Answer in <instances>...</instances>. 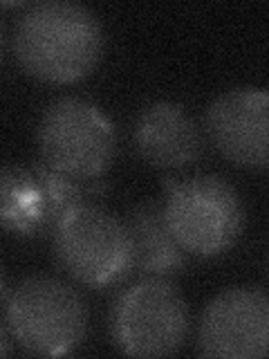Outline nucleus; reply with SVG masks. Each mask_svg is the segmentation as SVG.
<instances>
[{"label": "nucleus", "instance_id": "nucleus-10", "mask_svg": "<svg viewBox=\"0 0 269 359\" xmlns=\"http://www.w3.org/2000/svg\"><path fill=\"white\" fill-rule=\"evenodd\" d=\"M134 146L153 166L182 168L198 160L205 140L195 119L182 106L155 101L134 121Z\"/></svg>", "mask_w": 269, "mask_h": 359}, {"label": "nucleus", "instance_id": "nucleus-2", "mask_svg": "<svg viewBox=\"0 0 269 359\" xmlns=\"http://www.w3.org/2000/svg\"><path fill=\"white\" fill-rule=\"evenodd\" d=\"M7 323L27 353L61 357L85 339L88 308L81 294L65 280L29 276L9 292Z\"/></svg>", "mask_w": 269, "mask_h": 359}, {"label": "nucleus", "instance_id": "nucleus-9", "mask_svg": "<svg viewBox=\"0 0 269 359\" xmlns=\"http://www.w3.org/2000/svg\"><path fill=\"white\" fill-rule=\"evenodd\" d=\"M269 95L263 88L222 93L207 110V130L216 149L238 166H267Z\"/></svg>", "mask_w": 269, "mask_h": 359}, {"label": "nucleus", "instance_id": "nucleus-6", "mask_svg": "<svg viewBox=\"0 0 269 359\" xmlns=\"http://www.w3.org/2000/svg\"><path fill=\"white\" fill-rule=\"evenodd\" d=\"M112 341L130 357H166L188 334V306L168 278H144L112 310Z\"/></svg>", "mask_w": 269, "mask_h": 359}, {"label": "nucleus", "instance_id": "nucleus-5", "mask_svg": "<svg viewBox=\"0 0 269 359\" xmlns=\"http://www.w3.org/2000/svg\"><path fill=\"white\" fill-rule=\"evenodd\" d=\"M54 254L72 278L90 287L119 283L132 274L126 222L92 202L67 211L54 227Z\"/></svg>", "mask_w": 269, "mask_h": 359}, {"label": "nucleus", "instance_id": "nucleus-12", "mask_svg": "<svg viewBox=\"0 0 269 359\" xmlns=\"http://www.w3.org/2000/svg\"><path fill=\"white\" fill-rule=\"evenodd\" d=\"M7 355H11V341H9L7 330L0 325V357H7Z\"/></svg>", "mask_w": 269, "mask_h": 359}, {"label": "nucleus", "instance_id": "nucleus-4", "mask_svg": "<svg viewBox=\"0 0 269 359\" xmlns=\"http://www.w3.org/2000/svg\"><path fill=\"white\" fill-rule=\"evenodd\" d=\"M36 140L43 164L74 180L101 175L117 153L112 121L78 97H61L45 108Z\"/></svg>", "mask_w": 269, "mask_h": 359}, {"label": "nucleus", "instance_id": "nucleus-13", "mask_svg": "<svg viewBox=\"0 0 269 359\" xmlns=\"http://www.w3.org/2000/svg\"><path fill=\"white\" fill-rule=\"evenodd\" d=\"M9 299V283H7V276L0 267V301H7Z\"/></svg>", "mask_w": 269, "mask_h": 359}, {"label": "nucleus", "instance_id": "nucleus-3", "mask_svg": "<svg viewBox=\"0 0 269 359\" xmlns=\"http://www.w3.org/2000/svg\"><path fill=\"white\" fill-rule=\"evenodd\" d=\"M166 187L164 218L186 254L218 256L240 238L244 207L238 191L224 177L198 175L184 182H166Z\"/></svg>", "mask_w": 269, "mask_h": 359}, {"label": "nucleus", "instance_id": "nucleus-7", "mask_svg": "<svg viewBox=\"0 0 269 359\" xmlns=\"http://www.w3.org/2000/svg\"><path fill=\"white\" fill-rule=\"evenodd\" d=\"M90 180H74L48 164L0 166V227L20 236L54 231L67 211L88 205Z\"/></svg>", "mask_w": 269, "mask_h": 359}, {"label": "nucleus", "instance_id": "nucleus-11", "mask_svg": "<svg viewBox=\"0 0 269 359\" xmlns=\"http://www.w3.org/2000/svg\"><path fill=\"white\" fill-rule=\"evenodd\" d=\"M132 247V272L144 278H173L184 272L186 252L168 231L164 209L157 202H142L126 220Z\"/></svg>", "mask_w": 269, "mask_h": 359}, {"label": "nucleus", "instance_id": "nucleus-1", "mask_svg": "<svg viewBox=\"0 0 269 359\" xmlns=\"http://www.w3.org/2000/svg\"><path fill=\"white\" fill-rule=\"evenodd\" d=\"M104 29L88 7L70 0H43L20 14L14 54L22 70L48 83H72L95 70Z\"/></svg>", "mask_w": 269, "mask_h": 359}, {"label": "nucleus", "instance_id": "nucleus-8", "mask_svg": "<svg viewBox=\"0 0 269 359\" xmlns=\"http://www.w3.org/2000/svg\"><path fill=\"white\" fill-rule=\"evenodd\" d=\"M198 348L205 357L263 359L269 351V299L256 287L224 290L202 312Z\"/></svg>", "mask_w": 269, "mask_h": 359}]
</instances>
